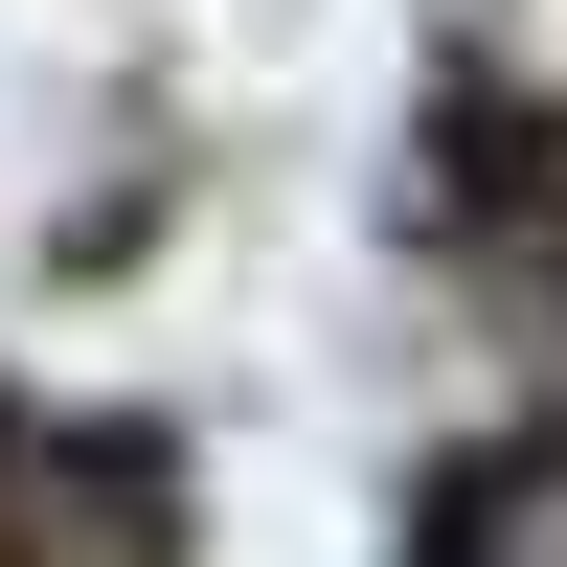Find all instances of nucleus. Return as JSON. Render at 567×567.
Here are the masks:
<instances>
[{
	"mask_svg": "<svg viewBox=\"0 0 567 567\" xmlns=\"http://www.w3.org/2000/svg\"><path fill=\"white\" fill-rule=\"evenodd\" d=\"M432 567H567V454H477L432 499Z\"/></svg>",
	"mask_w": 567,
	"mask_h": 567,
	"instance_id": "nucleus-1",
	"label": "nucleus"
},
{
	"mask_svg": "<svg viewBox=\"0 0 567 567\" xmlns=\"http://www.w3.org/2000/svg\"><path fill=\"white\" fill-rule=\"evenodd\" d=\"M545 318H567V272H545Z\"/></svg>",
	"mask_w": 567,
	"mask_h": 567,
	"instance_id": "nucleus-2",
	"label": "nucleus"
}]
</instances>
